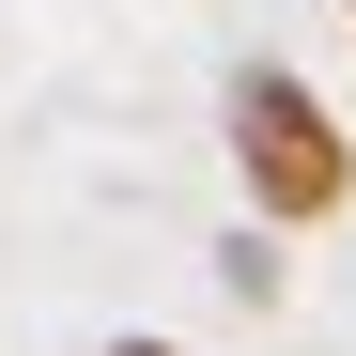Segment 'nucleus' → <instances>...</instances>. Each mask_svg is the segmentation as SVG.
I'll use <instances>...</instances> for the list:
<instances>
[{"label":"nucleus","instance_id":"20e7f679","mask_svg":"<svg viewBox=\"0 0 356 356\" xmlns=\"http://www.w3.org/2000/svg\"><path fill=\"white\" fill-rule=\"evenodd\" d=\"M341 16H356V0H341Z\"/></svg>","mask_w":356,"mask_h":356},{"label":"nucleus","instance_id":"7ed1b4c3","mask_svg":"<svg viewBox=\"0 0 356 356\" xmlns=\"http://www.w3.org/2000/svg\"><path fill=\"white\" fill-rule=\"evenodd\" d=\"M108 356H186V341H108Z\"/></svg>","mask_w":356,"mask_h":356},{"label":"nucleus","instance_id":"f257e3e1","mask_svg":"<svg viewBox=\"0 0 356 356\" xmlns=\"http://www.w3.org/2000/svg\"><path fill=\"white\" fill-rule=\"evenodd\" d=\"M232 170H248V217H264V232L356 202V140L325 124V93H310V78H279V63L232 78Z\"/></svg>","mask_w":356,"mask_h":356},{"label":"nucleus","instance_id":"f03ea898","mask_svg":"<svg viewBox=\"0 0 356 356\" xmlns=\"http://www.w3.org/2000/svg\"><path fill=\"white\" fill-rule=\"evenodd\" d=\"M217 279H232V294H279V232L248 217V232H232V248H217Z\"/></svg>","mask_w":356,"mask_h":356}]
</instances>
